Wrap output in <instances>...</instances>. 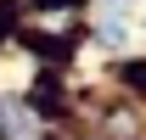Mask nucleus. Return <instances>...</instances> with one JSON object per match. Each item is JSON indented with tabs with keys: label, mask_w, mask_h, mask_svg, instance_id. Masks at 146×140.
I'll return each mask as SVG.
<instances>
[{
	"label": "nucleus",
	"mask_w": 146,
	"mask_h": 140,
	"mask_svg": "<svg viewBox=\"0 0 146 140\" xmlns=\"http://www.w3.org/2000/svg\"><path fill=\"white\" fill-rule=\"evenodd\" d=\"M96 22H101V39H107V45H129V39H135V28H129V6H101Z\"/></svg>",
	"instance_id": "obj_1"
}]
</instances>
